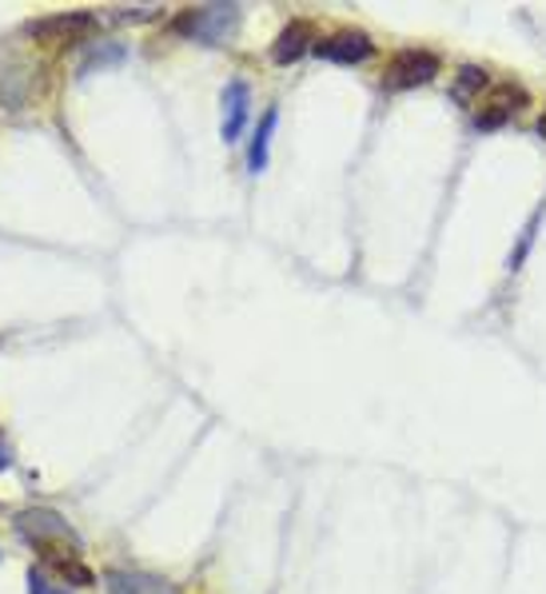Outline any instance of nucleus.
I'll list each match as a JSON object with an SVG mask.
<instances>
[{"mask_svg":"<svg viewBox=\"0 0 546 594\" xmlns=\"http://www.w3.org/2000/svg\"><path fill=\"white\" fill-rule=\"evenodd\" d=\"M240 29V4H204V9H188L176 20V32H184L195 44H224Z\"/></svg>","mask_w":546,"mask_h":594,"instance_id":"f257e3e1","label":"nucleus"},{"mask_svg":"<svg viewBox=\"0 0 546 594\" xmlns=\"http://www.w3.org/2000/svg\"><path fill=\"white\" fill-rule=\"evenodd\" d=\"M439 57L427 49H403L387 60V72H383V88L387 92H407V88H419L431 84V80L439 77Z\"/></svg>","mask_w":546,"mask_h":594,"instance_id":"f03ea898","label":"nucleus"},{"mask_svg":"<svg viewBox=\"0 0 546 594\" xmlns=\"http://www.w3.org/2000/svg\"><path fill=\"white\" fill-rule=\"evenodd\" d=\"M17 526H20V535L29 538V543H37L40 551H52V538H57V543H64V546L72 543L80 551V538L72 535V526L64 523L57 511H44V507L24 511V515L17 519Z\"/></svg>","mask_w":546,"mask_h":594,"instance_id":"7ed1b4c3","label":"nucleus"},{"mask_svg":"<svg viewBox=\"0 0 546 594\" xmlns=\"http://www.w3.org/2000/svg\"><path fill=\"white\" fill-rule=\"evenodd\" d=\"M312 52L320 60H335V64H363L375 57V44L363 32H335L327 40H315Z\"/></svg>","mask_w":546,"mask_h":594,"instance_id":"20e7f679","label":"nucleus"},{"mask_svg":"<svg viewBox=\"0 0 546 594\" xmlns=\"http://www.w3.org/2000/svg\"><path fill=\"white\" fill-rule=\"evenodd\" d=\"M527 88H518V84H498L495 92L487 97V104H483V112L475 117V124L487 132V128H503L510 117H515L518 108H527Z\"/></svg>","mask_w":546,"mask_h":594,"instance_id":"39448f33","label":"nucleus"},{"mask_svg":"<svg viewBox=\"0 0 546 594\" xmlns=\"http://www.w3.org/2000/svg\"><path fill=\"white\" fill-rule=\"evenodd\" d=\"M247 112H252V88H247L244 80H228V88H224V124H220V132H224L228 144H235V140L244 137Z\"/></svg>","mask_w":546,"mask_h":594,"instance_id":"423d86ee","label":"nucleus"},{"mask_svg":"<svg viewBox=\"0 0 546 594\" xmlns=\"http://www.w3.org/2000/svg\"><path fill=\"white\" fill-rule=\"evenodd\" d=\"M32 32L44 40H77L97 32V17L92 12H60V17H44L32 24Z\"/></svg>","mask_w":546,"mask_h":594,"instance_id":"0eeeda50","label":"nucleus"},{"mask_svg":"<svg viewBox=\"0 0 546 594\" xmlns=\"http://www.w3.org/2000/svg\"><path fill=\"white\" fill-rule=\"evenodd\" d=\"M108 594H172V586L140 571H108Z\"/></svg>","mask_w":546,"mask_h":594,"instance_id":"6e6552de","label":"nucleus"},{"mask_svg":"<svg viewBox=\"0 0 546 594\" xmlns=\"http://www.w3.org/2000/svg\"><path fill=\"white\" fill-rule=\"evenodd\" d=\"M307 49H312V24H303V20H292V24H287V29L280 32V40H275L272 60H275V64H292V60H300Z\"/></svg>","mask_w":546,"mask_h":594,"instance_id":"1a4fd4ad","label":"nucleus"},{"mask_svg":"<svg viewBox=\"0 0 546 594\" xmlns=\"http://www.w3.org/2000/svg\"><path fill=\"white\" fill-rule=\"evenodd\" d=\"M44 566H52V571H57L60 578H69L72 586H97V575L80 563L77 551H69V555H60V551H44Z\"/></svg>","mask_w":546,"mask_h":594,"instance_id":"9d476101","label":"nucleus"},{"mask_svg":"<svg viewBox=\"0 0 546 594\" xmlns=\"http://www.w3.org/2000/svg\"><path fill=\"white\" fill-rule=\"evenodd\" d=\"M275 120H280V112H275V108H267L264 120H260V128H255L252 148H247V172L260 175V172H264V168H267V144H272Z\"/></svg>","mask_w":546,"mask_h":594,"instance_id":"9b49d317","label":"nucleus"},{"mask_svg":"<svg viewBox=\"0 0 546 594\" xmlns=\"http://www.w3.org/2000/svg\"><path fill=\"white\" fill-rule=\"evenodd\" d=\"M475 88H487V72L483 69H463L458 72V97H467V92H475Z\"/></svg>","mask_w":546,"mask_h":594,"instance_id":"f8f14e48","label":"nucleus"},{"mask_svg":"<svg viewBox=\"0 0 546 594\" xmlns=\"http://www.w3.org/2000/svg\"><path fill=\"white\" fill-rule=\"evenodd\" d=\"M29 594H64V591H57V586H52L44 575H37V571H29Z\"/></svg>","mask_w":546,"mask_h":594,"instance_id":"ddd939ff","label":"nucleus"},{"mask_svg":"<svg viewBox=\"0 0 546 594\" xmlns=\"http://www.w3.org/2000/svg\"><path fill=\"white\" fill-rule=\"evenodd\" d=\"M12 467V455H9V447L0 443V471H9Z\"/></svg>","mask_w":546,"mask_h":594,"instance_id":"4468645a","label":"nucleus"},{"mask_svg":"<svg viewBox=\"0 0 546 594\" xmlns=\"http://www.w3.org/2000/svg\"><path fill=\"white\" fill-rule=\"evenodd\" d=\"M538 137L546 140V112H543V117H538Z\"/></svg>","mask_w":546,"mask_h":594,"instance_id":"2eb2a0df","label":"nucleus"}]
</instances>
